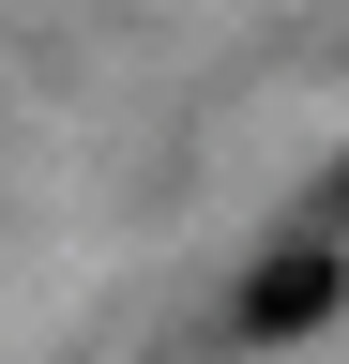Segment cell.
<instances>
[{"instance_id": "2", "label": "cell", "mask_w": 349, "mask_h": 364, "mask_svg": "<svg viewBox=\"0 0 349 364\" xmlns=\"http://www.w3.org/2000/svg\"><path fill=\"white\" fill-rule=\"evenodd\" d=\"M319 228H349V167H334V182H319Z\"/></svg>"}, {"instance_id": "1", "label": "cell", "mask_w": 349, "mask_h": 364, "mask_svg": "<svg viewBox=\"0 0 349 364\" xmlns=\"http://www.w3.org/2000/svg\"><path fill=\"white\" fill-rule=\"evenodd\" d=\"M334 304H349V258H334V228H319V243H289V258H258V273H243L228 334H243V349H289V334H319Z\"/></svg>"}]
</instances>
